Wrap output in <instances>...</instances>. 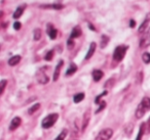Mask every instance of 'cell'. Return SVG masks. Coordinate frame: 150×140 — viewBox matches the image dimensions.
<instances>
[{"label": "cell", "instance_id": "cell-1", "mask_svg": "<svg viewBox=\"0 0 150 140\" xmlns=\"http://www.w3.org/2000/svg\"><path fill=\"white\" fill-rule=\"evenodd\" d=\"M150 111V98L149 97H143L142 101L139 103L136 109L135 116L137 119H142L146 113Z\"/></svg>", "mask_w": 150, "mask_h": 140}, {"label": "cell", "instance_id": "cell-2", "mask_svg": "<svg viewBox=\"0 0 150 140\" xmlns=\"http://www.w3.org/2000/svg\"><path fill=\"white\" fill-rule=\"evenodd\" d=\"M59 119V115L58 113H50V115L46 116L43 120H42L41 126L44 129H48V128L52 127V126L56 124V122Z\"/></svg>", "mask_w": 150, "mask_h": 140}, {"label": "cell", "instance_id": "cell-3", "mask_svg": "<svg viewBox=\"0 0 150 140\" xmlns=\"http://www.w3.org/2000/svg\"><path fill=\"white\" fill-rule=\"evenodd\" d=\"M127 45H119L115 48L114 52H113V60L115 62H119L123 60V57L125 56V53H127Z\"/></svg>", "mask_w": 150, "mask_h": 140}, {"label": "cell", "instance_id": "cell-4", "mask_svg": "<svg viewBox=\"0 0 150 140\" xmlns=\"http://www.w3.org/2000/svg\"><path fill=\"white\" fill-rule=\"evenodd\" d=\"M113 136V130L110 128H105L99 132L95 140H109Z\"/></svg>", "mask_w": 150, "mask_h": 140}, {"label": "cell", "instance_id": "cell-5", "mask_svg": "<svg viewBox=\"0 0 150 140\" xmlns=\"http://www.w3.org/2000/svg\"><path fill=\"white\" fill-rule=\"evenodd\" d=\"M36 79H37L38 83H40V84H43V85L47 84L48 81H50V78H48V76L45 74V71H44V69H40V70L36 73Z\"/></svg>", "mask_w": 150, "mask_h": 140}, {"label": "cell", "instance_id": "cell-6", "mask_svg": "<svg viewBox=\"0 0 150 140\" xmlns=\"http://www.w3.org/2000/svg\"><path fill=\"white\" fill-rule=\"evenodd\" d=\"M148 46H150V28H148L147 31L144 33L143 37L140 41V47L141 48H146Z\"/></svg>", "mask_w": 150, "mask_h": 140}, {"label": "cell", "instance_id": "cell-7", "mask_svg": "<svg viewBox=\"0 0 150 140\" xmlns=\"http://www.w3.org/2000/svg\"><path fill=\"white\" fill-rule=\"evenodd\" d=\"M91 120V111L88 109V111L84 113L83 117H82V124H81V131H86V127L88 126V123H90Z\"/></svg>", "mask_w": 150, "mask_h": 140}, {"label": "cell", "instance_id": "cell-8", "mask_svg": "<svg viewBox=\"0 0 150 140\" xmlns=\"http://www.w3.org/2000/svg\"><path fill=\"white\" fill-rule=\"evenodd\" d=\"M22 124V119L20 117H16L13 118V120H11V125H9V130L11 131H15V130H17L18 128L20 127V125Z\"/></svg>", "mask_w": 150, "mask_h": 140}, {"label": "cell", "instance_id": "cell-9", "mask_svg": "<svg viewBox=\"0 0 150 140\" xmlns=\"http://www.w3.org/2000/svg\"><path fill=\"white\" fill-rule=\"evenodd\" d=\"M47 34H48V36H50V39L54 40L57 38V35H58V31H57V29H54V26L48 24L47 25Z\"/></svg>", "mask_w": 150, "mask_h": 140}, {"label": "cell", "instance_id": "cell-10", "mask_svg": "<svg viewBox=\"0 0 150 140\" xmlns=\"http://www.w3.org/2000/svg\"><path fill=\"white\" fill-rule=\"evenodd\" d=\"M149 22H150V15H148L147 17L145 18V20L143 21V23L141 24L139 30H138L139 33H144L145 30H148V24H149Z\"/></svg>", "mask_w": 150, "mask_h": 140}, {"label": "cell", "instance_id": "cell-11", "mask_svg": "<svg viewBox=\"0 0 150 140\" xmlns=\"http://www.w3.org/2000/svg\"><path fill=\"white\" fill-rule=\"evenodd\" d=\"M96 47H97V44L96 42H92L90 45V48H88V51L86 55V60H90L93 55H94L95 51H96Z\"/></svg>", "mask_w": 150, "mask_h": 140}, {"label": "cell", "instance_id": "cell-12", "mask_svg": "<svg viewBox=\"0 0 150 140\" xmlns=\"http://www.w3.org/2000/svg\"><path fill=\"white\" fill-rule=\"evenodd\" d=\"M63 64H64V62L63 60H60L59 64H57L56 66V70H54V81H57L60 77V73H61V69H62Z\"/></svg>", "mask_w": 150, "mask_h": 140}, {"label": "cell", "instance_id": "cell-13", "mask_svg": "<svg viewBox=\"0 0 150 140\" xmlns=\"http://www.w3.org/2000/svg\"><path fill=\"white\" fill-rule=\"evenodd\" d=\"M92 75H93V79H94L95 82H99V81L103 78V76H104V73L101 70H94Z\"/></svg>", "mask_w": 150, "mask_h": 140}, {"label": "cell", "instance_id": "cell-14", "mask_svg": "<svg viewBox=\"0 0 150 140\" xmlns=\"http://www.w3.org/2000/svg\"><path fill=\"white\" fill-rule=\"evenodd\" d=\"M25 8H26V4H23V5H21V6L18 7V8L16 9L15 13H13V19L17 20V19H19V18H21L24 13V10H25Z\"/></svg>", "mask_w": 150, "mask_h": 140}, {"label": "cell", "instance_id": "cell-15", "mask_svg": "<svg viewBox=\"0 0 150 140\" xmlns=\"http://www.w3.org/2000/svg\"><path fill=\"white\" fill-rule=\"evenodd\" d=\"M80 35H81V30H80V27H78V26H76V27L73 28L72 32H71V36H70V38H71V39H75V38L79 37Z\"/></svg>", "mask_w": 150, "mask_h": 140}, {"label": "cell", "instance_id": "cell-16", "mask_svg": "<svg viewBox=\"0 0 150 140\" xmlns=\"http://www.w3.org/2000/svg\"><path fill=\"white\" fill-rule=\"evenodd\" d=\"M20 62H21V56H20V55H15V56H13V57H11L8 60V64L11 66H17Z\"/></svg>", "mask_w": 150, "mask_h": 140}, {"label": "cell", "instance_id": "cell-17", "mask_svg": "<svg viewBox=\"0 0 150 140\" xmlns=\"http://www.w3.org/2000/svg\"><path fill=\"white\" fill-rule=\"evenodd\" d=\"M76 71H77V66L75 64H73V62H71L68 70H67V72H66V76H71V75L74 74Z\"/></svg>", "mask_w": 150, "mask_h": 140}, {"label": "cell", "instance_id": "cell-18", "mask_svg": "<svg viewBox=\"0 0 150 140\" xmlns=\"http://www.w3.org/2000/svg\"><path fill=\"white\" fill-rule=\"evenodd\" d=\"M40 7L42 8H52V9H62L64 7V5L62 4H45V5H41Z\"/></svg>", "mask_w": 150, "mask_h": 140}, {"label": "cell", "instance_id": "cell-19", "mask_svg": "<svg viewBox=\"0 0 150 140\" xmlns=\"http://www.w3.org/2000/svg\"><path fill=\"white\" fill-rule=\"evenodd\" d=\"M144 133H145V124H141L139 129V133H138V136L136 138V140H142V137H143Z\"/></svg>", "mask_w": 150, "mask_h": 140}, {"label": "cell", "instance_id": "cell-20", "mask_svg": "<svg viewBox=\"0 0 150 140\" xmlns=\"http://www.w3.org/2000/svg\"><path fill=\"white\" fill-rule=\"evenodd\" d=\"M41 36H42V32L40 29H35L33 32V37L35 41H38V40L41 39Z\"/></svg>", "mask_w": 150, "mask_h": 140}, {"label": "cell", "instance_id": "cell-21", "mask_svg": "<svg viewBox=\"0 0 150 140\" xmlns=\"http://www.w3.org/2000/svg\"><path fill=\"white\" fill-rule=\"evenodd\" d=\"M84 98V93H77L76 95H74V97H73V101H74L75 103H78L80 102L81 100H83Z\"/></svg>", "mask_w": 150, "mask_h": 140}, {"label": "cell", "instance_id": "cell-22", "mask_svg": "<svg viewBox=\"0 0 150 140\" xmlns=\"http://www.w3.org/2000/svg\"><path fill=\"white\" fill-rule=\"evenodd\" d=\"M109 42V37L106 35H102V38H101V48H105L107 46V44H108Z\"/></svg>", "mask_w": 150, "mask_h": 140}, {"label": "cell", "instance_id": "cell-23", "mask_svg": "<svg viewBox=\"0 0 150 140\" xmlns=\"http://www.w3.org/2000/svg\"><path fill=\"white\" fill-rule=\"evenodd\" d=\"M39 107H40V103H35L34 105H32V106L29 108V111H28L29 115H33L35 111H37L38 109H39Z\"/></svg>", "mask_w": 150, "mask_h": 140}, {"label": "cell", "instance_id": "cell-24", "mask_svg": "<svg viewBox=\"0 0 150 140\" xmlns=\"http://www.w3.org/2000/svg\"><path fill=\"white\" fill-rule=\"evenodd\" d=\"M67 133H68V132H67V130L64 129L60 133V135H59L58 137H57L54 140H65V138H66V136H67Z\"/></svg>", "mask_w": 150, "mask_h": 140}, {"label": "cell", "instance_id": "cell-25", "mask_svg": "<svg viewBox=\"0 0 150 140\" xmlns=\"http://www.w3.org/2000/svg\"><path fill=\"white\" fill-rule=\"evenodd\" d=\"M142 60L145 64H150V53L149 52H145L142 55Z\"/></svg>", "mask_w": 150, "mask_h": 140}, {"label": "cell", "instance_id": "cell-26", "mask_svg": "<svg viewBox=\"0 0 150 140\" xmlns=\"http://www.w3.org/2000/svg\"><path fill=\"white\" fill-rule=\"evenodd\" d=\"M6 84H7V81L6 80H2V81H1V83H0V94H3L5 87H6Z\"/></svg>", "mask_w": 150, "mask_h": 140}, {"label": "cell", "instance_id": "cell-27", "mask_svg": "<svg viewBox=\"0 0 150 140\" xmlns=\"http://www.w3.org/2000/svg\"><path fill=\"white\" fill-rule=\"evenodd\" d=\"M52 57H54V50H50V51L45 54V57H44V60H47V62H50V60H52Z\"/></svg>", "mask_w": 150, "mask_h": 140}, {"label": "cell", "instance_id": "cell-28", "mask_svg": "<svg viewBox=\"0 0 150 140\" xmlns=\"http://www.w3.org/2000/svg\"><path fill=\"white\" fill-rule=\"evenodd\" d=\"M145 133L150 134V117H149V119L147 120V122H146V124H145Z\"/></svg>", "mask_w": 150, "mask_h": 140}, {"label": "cell", "instance_id": "cell-29", "mask_svg": "<svg viewBox=\"0 0 150 140\" xmlns=\"http://www.w3.org/2000/svg\"><path fill=\"white\" fill-rule=\"evenodd\" d=\"M67 46H68L69 49H72L73 47H74V41H73V39H69L68 42H67Z\"/></svg>", "mask_w": 150, "mask_h": 140}, {"label": "cell", "instance_id": "cell-30", "mask_svg": "<svg viewBox=\"0 0 150 140\" xmlns=\"http://www.w3.org/2000/svg\"><path fill=\"white\" fill-rule=\"evenodd\" d=\"M107 93H108V92H107V91H104V92H103L102 94H100V95H99V96L96 98V103H100V99L102 98V97L104 96V95H106Z\"/></svg>", "mask_w": 150, "mask_h": 140}, {"label": "cell", "instance_id": "cell-31", "mask_svg": "<svg viewBox=\"0 0 150 140\" xmlns=\"http://www.w3.org/2000/svg\"><path fill=\"white\" fill-rule=\"evenodd\" d=\"M21 27H22V25H21V23H20V22H16V23L13 24V29L17 30V31L21 29Z\"/></svg>", "mask_w": 150, "mask_h": 140}, {"label": "cell", "instance_id": "cell-32", "mask_svg": "<svg viewBox=\"0 0 150 140\" xmlns=\"http://www.w3.org/2000/svg\"><path fill=\"white\" fill-rule=\"evenodd\" d=\"M106 106V102H105V101H102V102H101V105H100V107H99V109L98 111H96V113H98L99 111H103V109H104V107Z\"/></svg>", "mask_w": 150, "mask_h": 140}, {"label": "cell", "instance_id": "cell-33", "mask_svg": "<svg viewBox=\"0 0 150 140\" xmlns=\"http://www.w3.org/2000/svg\"><path fill=\"white\" fill-rule=\"evenodd\" d=\"M136 26V22L134 21V20H131V22H129V27L131 28H134Z\"/></svg>", "mask_w": 150, "mask_h": 140}, {"label": "cell", "instance_id": "cell-34", "mask_svg": "<svg viewBox=\"0 0 150 140\" xmlns=\"http://www.w3.org/2000/svg\"><path fill=\"white\" fill-rule=\"evenodd\" d=\"M88 27H90V29H92V30H93V31H96V30H95V28H94V27H93V26H92V25H88Z\"/></svg>", "mask_w": 150, "mask_h": 140}]
</instances>
